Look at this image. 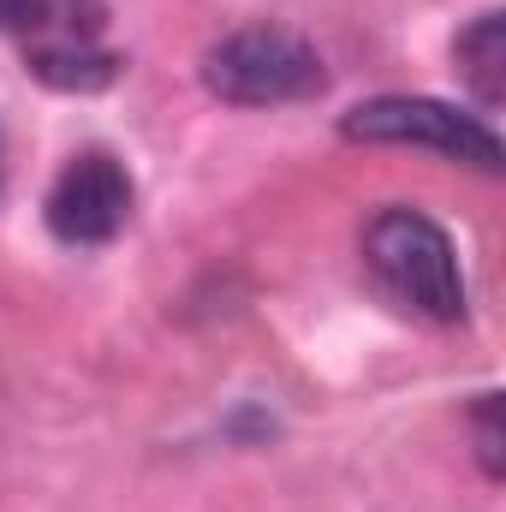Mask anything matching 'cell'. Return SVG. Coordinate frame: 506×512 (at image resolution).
<instances>
[{
	"mask_svg": "<svg viewBox=\"0 0 506 512\" xmlns=\"http://www.w3.org/2000/svg\"><path fill=\"white\" fill-rule=\"evenodd\" d=\"M48 12H54V0H0V30L30 42V36L48 24Z\"/></svg>",
	"mask_w": 506,
	"mask_h": 512,
	"instance_id": "8",
	"label": "cell"
},
{
	"mask_svg": "<svg viewBox=\"0 0 506 512\" xmlns=\"http://www.w3.org/2000/svg\"><path fill=\"white\" fill-rule=\"evenodd\" d=\"M108 6L102 0H54L48 24L24 42V72L66 96H96L120 78V54L102 42Z\"/></svg>",
	"mask_w": 506,
	"mask_h": 512,
	"instance_id": "4",
	"label": "cell"
},
{
	"mask_svg": "<svg viewBox=\"0 0 506 512\" xmlns=\"http://www.w3.org/2000/svg\"><path fill=\"white\" fill-rule=\"evenodd\" d=\"M131 173L108 155V149H84L60 167V179L48 185V203H42V221L60 245H108L120 239L131 221Z\"/></svg>",
	"mask_w": 506,
	"mask_h": 512,
	"instance_id": "5",
	"label": "cell"
},
{
	"mask_svg": "<svg viewBox=\"0 0 506 512\" xmlns=\"http://www.w3.org/2000/svg\"><path fill=\"white\" fill-rule=\"evenodd\" d=\"M203 90L227 108H286V102H316L328 90V66L298 30L251 24L203 54Z\"/></svg>",
	"mask_w": 506,
	"mask_h": 512,
	"instance_id": "2",
	"label": "cell"
},
{
	"mask_svg": "<svg viewBox=\"0 0 506 512\" xmlns=\"http://www.w3.org/2000/svg\"><path fill=\"white\" fill-rule=\"evenodd\" d=\"M453 72L471 90L477 114H495L506 102V12H477L453 42Z\"/></svg>",
	"mask_w": 506,
	"mask_h": 512,
	"instance_id": "6",
	"label": "cell"
},
{
	"mask_svg": "<svg viewBox=\"0 0 506 512\" xmlns=\"http://www.w3.org/2000/svg\"><path fill=\"white\" fill-rule=\"evenodd\" d=\"M364 262L381 286L429 316V322H459L465 316V268H459V251L447 239V227H435L423 209H376L370 227H364Z\"/></svg>",
	"mask_w": 506,
	"mask_h": 512,
	"instance_id": "1",
	"label": "cell"
},
{
	"mask_svg": "<svg viewBox=\"0 0 506 512\" xmlns=\"http://www.w3.org/2000/svg\"><path fill=\"white\" fill-rule=\"evenodd\" d=\"M471 429H477V459L483 471L501 483L506 477V435H501V393H483L477 411H471Z\"/></svg>",
	"mask_w": 506,
	"mask_h": 512,
	"instance_id": "7",
	"label": "cell"
},
{
	"mask_svg": "<svg viewBox=\"0 0 506 512\" xmlns=\"http://www.w3.org/2000/svg\"><path fill=\"white\" fill-rule=\"evenodd\" d=\"M346 143H399V149H429L453 167H477V173H501V137L483 114L447 108L435 96H376L358 102L340 120Z\"/></svg>",
	"mask_w": 506,
	"mask_h": 512,
	"instance_id": "3",
	"label": "cell"
}]
</instances>
